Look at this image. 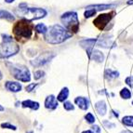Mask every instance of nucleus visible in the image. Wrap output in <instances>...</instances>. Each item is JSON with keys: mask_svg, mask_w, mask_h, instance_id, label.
Returning a JSON list of instances; mask_svg holds the SVG:
<instances>
[{"mask_svg": "<svg viewBox=\"0 0 133 133\" xmlns=\"http://www.w3.org/2000/svg\"><path fill=\"white\" fill-rule=\"evenodd\" d=\"M72 36L73 34L69 32L66 28L59 24H55L49 27L48 32L45 34V40L49 44L56 45L64 42L65 40L70 38Z\"/></svg>", "mask_w": 133, "mask_h": 133, "instance_id": "f257e3e1", "label": "nucleus"}, {"mask_svg": "<svg viewBox=\"0 0 133 133\" xmlns=\"http://www.w3.org/2000/svg\"><path fill=\"white\" fill-rule=\"evenodd\" d=\"M34 25L31 23V21L23 18L19 21L13 27V34L18 40L22 38L29 39L33 34Z\"/></svg>", "mask_w": 133, "mask_h": 133, "instance_id": "f03ea898", "label": "nucleus"}, {"mask_svg": "<svg viewBox=\"0 0 133 133\" xmlns=\"http://www.w3.org/2000/svg\"><path fill=\"white\" fill-rule=\"evenodd\" d=\"M3 41L0 44V58H9L19 52L20 48L18 44L13 41L12 37L6 35H2Z\"/></svg>", "mask_w": 133, "mask_h": 133, "instance_id": "7ed1b4c3", "label": "nucleus"}, {"mask_svg": "<svg viewBox=\"0 0 133 133\" xmlns=\"http://www.w3.org/2000/svg\"><path fill=\"white\" fill-rule=\"evenodd\" d=\"M20 8V15L22 17L27 19L29 21L34 20H39L47 16V11L44 9H40V8H27L26 4H21L19 6Z\"/></svg>", "mask_w": 133, "mask_h": 133, "instance_id": "20e7f679", "label": "nucleus"}, {"mask_svg": "<svg viewBox=\"0 0 133 133\" xmlns=\"http://www.w3.org/2000/svg\"><path fill=\"white\" fill-rule=\"evenodd\" d=\"M61 21L65 28L72 34L77 33L79 31V21H78V16L76 12L69 11L62 14L61 17Z\"/></svg>", "mask_w": 133, "mask_h": 133, "instance_id": "39448f33", "label": "nucleus"}, {"mask_svg": "<svg viewBox=\"0 0 133 133\" xmlns=\"http://www.w3.org/2000/svg\"><path fill=\"white\" fill-rule=\"evenodd\" d=\"M9 68L16 79L20 80L22 82H30L31 75L27 67L21 64H11Z\"/></svg>", "mask_w": 133, "mask_h": 133, "instance_id": "423d86ee", "label": "nucleus"}, {"mask_svg": "<svg viewBox=\"0 0 133 133\" xmlns=\"http://www.w3.org/2000/svg\"><path fill=\"white\" fill-rule=\"evenodd\" d=\"M115 14V11H112L110 13H105V14H101L97 17V18L94 20L93 23L98 29L100 30H103V29L106 27V25L108 24L110 21L113 19L114 15Z\"/></svg>", "mask_w": 133, "mask_h": 133, "instance_id": "0eeeda50", "label": "nucleus"}, {"mask_svg": "<svg viewBox=\"0 0 133 133\" xmlns=\"http://www.w3.org/2000/svg\"><path fill=\"white\" fill-rule=\"evenodd\" d=\"M55 57L54 54L51 53H44L42 55H40L39 57H37L36 59H35L34 61H31V64L35 67H39L41 65L46 64L47 62H50L51 59H53Z\"/></svg>", "mask_w": 133, "mask_h": 133, "instance_id": "6e6552de", "label": "nucleus"}, {"mask_svg": "<svg viewBox=\"0 0 133 133\" xmlns=\"http://www.w3.org/2000/svg\"><path fill=\"white\" fill-rule=\"evenodd\" d=\"M97 41H98V39L90 38V39H85V40H82V41H80L79 44L83 49H85L87 50V53H88L89 57H90L91 52L93 51V47L95 45H97Z\"/></svg>", "mask_w": 133, "mask_h": 133, "instance_id": "1a4fd4ad", "label": "nucleus"}, {"mask_svg": "<svg viewBox=\"0 0 133 133\" xmlns=\"http://www.w3.org/2000/svg\"><path fill=\"white\" fill-rule=\"evenodd\" d=\"M58 105H59L58 100L54 95H49L46 98V100H45V107L47 109L54 110V109L57 108Z\"/></svg>", "mask_w": 133, "mask_h": 133, "instance_id": "9d476101", "label": "nucleus"}, {"mask_svg": "<svg viewBox=\"0 0 133 133\" xmlns=\"http://www.w3.org/2000/svg\"><path fill=\"white\" fill-rule=\"evenodd\" d=\"M75 102H76V104L78 105L81 110H88L89 107V101L88 98H85V97H77L75 99Z\"/></svg>", "mask_w": 133, "mask_h": 133, "instance_id": "9b49d317", "label": "nucleus"}, {"mask_svg": "<svg viewBox=\"0 0 133 133\" xmlns=\"http://www.w3.org/2000/svg\"><path fill=\"white\" fill-rule=\"evenodd\" d=\"M6 89L11 92H19L22 89V85L18 82H12V81H8L5 85Z\"/></svg>", "mask_w": 133, "mask_h": 133, "instance_id": "f8f14e48", "label": "nucleus"}, {"mask_svg": "<svg viewBox=\"0 0 133 133\" xmlns=\"http://www.w3.org/2000/svg\"><path fill=\"white\" fill-rule=\"evenodd\" d=\"M95 108L98 114L101 115H104L107 112V106L104 101H99L98 102H96Z\"/></svg>", "mask_w": 133, "mask_h": 133, "instance_id": "ddd939ff", "label": "nucleus"}, {"mask_svg": "<svg viewBox=\"0 0 133 133\" xmlns=\"http://www.w3.org/2000/svg\"><path fill=\"white\" fill-rule=\"evenodd\" d=\"M89 59H91L92 61H95L97 62H102L104 61V55L100 50L93 49V51L91 52V55L89 57Z\"/></svg>", "mask_w": 133, "mask_h": 133, "instance_id": "4468645a", "label": "nucleus"}, {"mask_svg": "<svg viewBox=\"0 0 133 133\" xmlns=\"http://www.w3.org/2000/svg\"><path fill=\"white\" fill-rule=\"evenodd\" d=\"M22 106L23 108H30L32 110H37L39 108V103L37 102H34V101L31 100H26L22 102Z\"/></svg>", "mask_w": 133, "mask_h": 133, "instance_id": "2eb2a0df", "label": "nucleus"}, {"mask_svg": "<svg viewBox=\"0 0 133 133\" xmlns=\"http://www.w3.org/2000/svg\"><path fill=\"white\" fill-rule=\"evenodd\" d=\"M68 96H69L68 88H63V89H62V90H61V92L59 93V95L57 96V100L59 101V102H64V101L68 98Z\"/></svg>", "mask_w": 133, "mask_h": 133, "instance_id": "dca6fc26", "label": "nucleus"}, {"mask_svg": "<svg viewBox=\"0 0 133 133\" xmlns=\"http://www.w3.org/2000/svg\"><path fill=\"white\" fill-rule=\"evenodd\" d=\"M115 5H91L89 6L88 9H94L96 11L97 10H105V9H109L111 8H115Z\"/></svg>", "mask_w": 133, "mask_h": 133, "instance_id": "f3484780", "label": "nucleus"}, {"mask_svg": "<svg viewBox=\"0 0 133 133\" xmlns=\"http://www.w3.org/2000/svg\"><path fill=\"white\" fill-rule=\"evenodd\" d=\"M105 78L108 80H112L114 78H116L119 76V73L117 71H114V70H111V69H107L105 71Z\"/></svg>", "mask_w": 133, "mask_h": 133, "instance_id": "a211bd4d", "label": "nucleus"}, {"mask_svg": "<svg viewBox=\"0 0 133 133\" xmlns=\"http://www.w3.org/2000/svg\"><path fill=\"white\" fill-rule=\"evenodd\" d=\"M0 19H5V20H8L9 22H13L14 16L9 11L0 9Z\"/></svg>", "mask_w": 133, "mask_h": 133, "instance_id": "6ab92c4d", "label": "nucleus"}, {"mask_svg": "<svg viewBox=\"0 0 133 133\" xmlns=\"http://www.w3.org/2000/svg\"><path fill=\"white\" fill-rule=\"evenodd\" d=\"M120 96H121V98L125 99V100H129V99L131 98V92L129 89L124 88V89H122L121 91H120Z\"/></svg>", "mask_w": 133, "mask_h": 133, "instance_id": "aec40b11", "label": "nucleus"}, {"mask_svg": "<svg viewBox=\"0 0 133 133\" xmlns=\"http://www.w3.org/2000/svg\"><path fill=\"white\" fill-rule=\"evenodd\" d=\"M122 123L125 125V126L133 127V116L132 115H127V116H124L122 119Z\"/></svg>", "mask_w": 133, "mask_h": 133, "instance_id": "412c9836", "label": "nucleus"}, {"mask_svg": "<svg viewBox=\"0 0 133 133\" xmlns=\"http://www.w3.org/2000/svg\"><path fill=\"white\" fill-rule=\"evenodd\" d=\"M36 31L37 32V33H39V34H43V35H45V34L47 33L48 32V27L46 26V25L44 24V23H39V24H37V25H36Z\"/></svg>", "mask_w": 133, "mask_h": 133, "instance_id": "4be33fe9", "label": "nucleus"}, {"mask_svg": "<svg viewBox=\"0 0 133 133\" xmlns=\"http://www.w3.org/2000/svg\"><path fill=\"white\" fill-rule=\"evenodd\" d=\"M85 119L88 123L89 124H93L95 122V117H94V115H92L91 113H88L86 115H85Z\"/></svg>", "mask_w": 133, "mask_h": 133, "instance_id": "5701e85b", "label": "nucleus"}, {"mask_svg": "<svg viewBox=\"0 0 133 133\" xmlns=\"http://www.w3.org/2000/svg\"><path fill=\"white\" fill-rule=\"evenodd\" d=\"M95 14H96V10L94 9H88L85 11L84 16H85V18H90V17L94 16Z\"/></svg>", "mask_w": 133, "mask_h": 133, "instance_id": "b1692460", "label": "nucleus"}, {"mask_svg": "<svg viewBox=\"0 0 133 133\" xmlns=\"http://www.w3.org/2000/svg\"><path fill=\"white\" fill-rule=\"evenodd\" d=\"M44 76H45V72L42 71V70H38V71H36L35 74H34V78L36 80H38L40 78H42Z\"/></svg>", "mask_w": 133, "mask_h": 133, "instance_id": "393cba45", "label": "nucleus"}, {"mask_svg": "<svg viewBox=\"0 0 133 133\" xmlns=\"http://www.w3.org/2000/svg\"><path fill=\"white\" fill-rule=\"evenodd\" d=\"M63 108L66 110V111H72V110H74L75 109V106L73 105V103L70 102H65L64 103H63Z\"/></svg>", "mask_w": 133, "mask_h": 133, "instance_id": "a878e982", "label": "nucleus"}, {"mask_svg": "<svg viewBox=\"0 0 133 133\" xmlns=\"http://www.w3.org/2000/svg\"><path fill=\"white\" fill-rule=\"evenodd\" d=\"M1 128L2 129H12V130H16L17 128L13 125H11L10 123H2L1 124Z\"/></svg>", "mask_w": 133, "mask_h": 133, "instance_id": "bb28decb", "label": "nucleus"}, {"mask_svg": "<svg viewBox=\"0 0 133 133\" xmlns=\"http://www.w3.org/2000/svg\"><path fill=\"white\" fill-rule=\"evenodd\" d=\"M125 82H126V84L128 85V86L130 87L131 89H133V76L127 77L126 80H125Z\"/></svg>", "mask_w": 133, "mask_h": 133, "instance_id": "cd10ccee", "label": "nucleus"}, {"mask_svg": "<svg viewBox=\"0 0 133 133\" xmlns=\"http://www.w3.org/2000/svg\"><path fill=\"white\" fill-rule=\"evenodd\" d=\"M37 86V84H35V83H31V84H29L28 86H26V88H25V89H26V91H28V92H31L32 90H34V89L36 88V87Z\"/></svg>", "mask_w": 133, "mask_h": 133, "instance_id": "c85d7f7f", "label": "nucleus"}, {"mask_svg": "<svg viewBox=\"0 0 133 133\" xmlns=\"http://www.w3.org/2000/svg\"><path fill=\"white\" fill-rule=\"evenodd\" d=\"M91 130L93 131V133H101V128L97 125H93L91 127Z\"/></svg>", "mask_w": 133, "mask_h": 133, "instance_id": "c756f323", "label": "nucleus"}, {"mask_svg": "<svg viewBox=\"0 0 133 133\" xmlns=\"http://www.w3.org/2000/svg\"><path fill=\"white\" fill-rule=\"evenodd\" d=\"M103 124H104V126L106 127V128H110V129H112V128H115V124L108 122V121H106V120H105V121H103Z\"/></svg>", "mask_w": 133, "mask_h": 133, "instance_id": "7c9ffc66", "label": "nucleus"}, {"mask_svg": "<svg viewBox=\"0 0 133 133\" xmlns=\"http://www.w3.org/2000/svg\"><path fill=\"white\" fill-rule=\"evenodd\" d=\"M4 1L6 3H8V4H10V3H13L15 0H4Z\"/></svg>", "mask_w": 133, "mask_h": 133, "instance_id": "2f4dec72", "label": "nucleus"}, {"mask_svg": "<svg viewBox=\"0 0 133 133\" xmlns=\"http://www.w3.org/2000/svg\"><path fill=\"white\" fill-rule=\"evenodd\" d=\"M112 113H114V115H115V117H118L119 116V115L117 114V112H115V111H112Z\"/></svg>", "mask_w": 133, "mask_h": 133, "instance_id": "473e14b6", "label": "nucleus"}, {"mask_svg": "<svg viewBox=\"0 0 133 133\" xmlns=\"http://www.w3.org/2000/svg\"><path fill=\"white\" fill-rule=\"evenodd\" d=\"M82 133H93V131L91 130V129H89V130H85V131H83Z\"/></svg>", "mask_w": 133, "mask_h": 133, "instance_id": "72a5a7b5", "label": "nucleus"}, {"mask_svg": "<svg viewBox=\"0 0 133 133\" xmlns=\"http://www.w3.org/2000/svg\"><path fill=\"white\" fill-rule=\"evenodd\" d=\"M120 133H132V132H130V131H129V130H123L122 132H120Z\"/></svg>", "mask_w": 133, "mask_h": 133, "instance_id": "f704fd0d", "label": "nucleus"}, {"mask_svg": "<svg viewBox=\"0 0 133 133\" xmlns=\"http://www.w3.org/2000/svg\"><path fill=\"white\" fill-rule=\"evenodd\" d=\"M128 4H129V5H133V0H129V2H128Z\"/></svg>", "mask_w": 133, "mask_h": 133, "instance_id": "c9c22d12", "label": "nucleus"}, {"mask_svg": "<svg viewBox=\"0 0 133 133\" xmlns=\"http://www.w3.org/2000/svg\"><path fill=\"white\" fill-rule=\"evenodd\" d=\"M1 111H4V108H3V106H1V105H0V112Z\"/></svg>", "mask_w": 133, "mask_h": 133, "instance_id": "e433bc0d", "label": "nucleus"}, {"mask_svg": "<svg viewBox=\"0 0 133 133\" xmlns=\"http://www.w3.org/2000/svg\"><path fill=\"white\" fill-rule=\"evenodd\" d=\"M3 78V76H2V73H1V72H0V80L2 79Z\"/></svg>", "mask_w": 133, "mask_h": 133, "instance_id": "4c0bfd02", "label": "nucleus"}, {"mask_svg": "<svg viewBox=\"0 0 133 133\" xmlns=\"http://www.w3.org/2000/svg\"><path fill=\"white\" fill-rule=\"evenodd\" d=\"M28 133H34L33 131H30V132H28Z\"/></svg>", "mask_w": 133, "mask_h": 133, "instance_id": "58836bf2", "label": "nucleus"}]
</instances>
